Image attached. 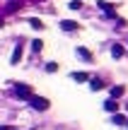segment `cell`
Masks as SVG:
<instances>
[{"mask_svg":"<svg viewBox=\"0 0 128 130\" xmlns=\"http://www.w3.org/2000/svg\"><path fill=\"white\" fill-rule=\"evenodd\" d=\"M29 24H32V29H36V31H39V29H44V22H41V19H36V17L29 19Z\"/></svg>","mask_w":128,"mask_h":130,"instance_id":"11","label":"cell"},{"mask_svg":"<svg viewBox=\"0 0 128 130\" xmlns=\"http://www.w3.org/2000/svg\"><path fill=\"white\" fill-rule=\"evenodd\" d=\"M0 27H3V19H0Z\"/></svg>","mask_w":128,"mask_h":130,"instance_id":"18","label":"cell"},{"mask_svg":"<svg viewBox=\"0 0 128 130\" xmlns=\"http://www.w3.org/2000/svg\"><path fill=\"white\" fill-rule=\"evenodd\" d=\"M58 70V63H46V72H56Z\"/></svg>","mask_w":128,"mask_h":130,"instance_id":"16","label":"cell"},{"mask_svg":"<svg viewBox=\"0 0 128 130\" xmlns=\"http://www.w3.org/2000/svg\"><path fill=\"white\" fill-rule=\"evenodd\" d=\"M104 111H109V113H116V111H119L116 99H106V101H104Z\"/></svg>","mask_w":128,"mask_h":130,"instance_id":"3","label":"cell"},{"mask_svg":"<svg viewBox=\"0 0 128 130\" xmlns=\"http://www.w3.org/2000/svg\"><path fill=\"white\" fill-rule=\"evenodd\" d=\"M77 56H80V58H82V60H87V63H90V60H92V53H90V51H87V48H82V46H80V48H77Z\"/></svg>","mask_w":128,"mask_h":130,"instance_id":"10","label":"cell"},{"mask_svg":"<svg viewBox=\"0 0 128 130\" xmlns=\"http://www.w3.org/2000/svg\"><path fill=\"white\" fill-rule=\"evenodd\" d=\"M123 92H126V87H121V84L111 87V99H119V96H123Z\"/></svg>","mask_w":128,"mask_h":130,"instance_id":"8","label":"cell"},{"mask_svg":"<svg viewBox=\"0 0 128 130\" xmlns=\"http://www.w3.org/2000/svg\"><path fill=\"white\" fill-rule=\"evenodd\" d=\"M0 130H10V128H0Z\"/></svg>","mask_w":128,"mask_h":130,"instance_id":"17","label":"cell"},{"mask_svg":"<svg viewBox=\"0 0 128 130\" xmlns=\"http://www.w3.org/2000/svg\"><path fill=\"white\" fill-rule=\"evenodd\" d=\"M15 94H17L19 99H29L34 94V89L29 87V84H15Z\"/></svg>","mask_w":128,"mask_h":130,"instance_id":"2","label":"cell"},{"mask_svg":"<svg viewBox=\"0 0 128 130\" xmlns=\"http://www.w3.org/2000/svg\"><path fill=\"white\" fill-rule=\"evenodd\" d=\"M61 27L65 29V31H75L80 24H77V22H73V19H63V22H61Z\"/></svg>","mask_w":128,"mask_h":130,"instance_id":"4","label":"cell"},{"mask_svg":"<svg viewBox=\"0 0 128 130\" xmlns=\"http://www.w3.org/2000/svg\"><path fill=\"white\" fill-rule=\"evenodd\" d=\"M70 77L75 79V82H90V75H87V72H73Z\"/></svg>","mask_w":128,"mask_h":130,"instance_id":"7","label":"cell"},{"mask_svg":"<svg viewBox=\"0 0 128 130\" xmlns=\"http://www.w3.org/2000/svg\"><path fill=\"white\" fill-rule=\"evenodd\" d=\"M29 104H32L36 111H46L51 101H48V99H44V96H34V94H32V96H29Z\"/></svg>","mask_w":128,"mask_h":130,"instance_id":"1","label":"cell"},{"mask_svg":"<svg viewBox=\"0 0 128 130\" xmlns=\"http://www.w3.org/2000/svg\"><path fill=\"white\" fill-rule=\"evenodd\" d=\"M99 7L104 10V12L109 14V17H116V10H114V5H109V3H104V0H102V3H99Z\"/></svg>","mask_w":128,"mask_h":130,"instance_id":"5","label":"cell"},{"mask_svg":"<svg viewBox=\"0 0 128 130\" xmlns=\"http://www.w3.org/2000/svg\"><path fill=\"white\" fill-rule=\"evenodd\" d=\"M19 60H22V46H15V51H12V65H17Z\"/></svg>","mask_w":128,"mask_h":130,"instance_id":"9","label":"cell"},{"mask_svg":"<svg viewBox=\"0 0 128 130\" xmlns=\"http://www.w3.org/2000/svg\"><path fill=\"white\" fill-rule=\"evenodd\" d=\"M123 46H121V43H114V46H111V56L114 58H123Z\"/></svg>","mask_w":128,"mask_h":130,"instance_id":"6","label":"cell"},{"mask_svg":"<svg viewBox=\"0 0 128 130\" xmlns=\"http://www.w3.org/2000/svg\"><path fill=\"white\" fill-rule=\"evenodd\" d=\"M70 10H82V3L80 0H70Z\"/></svg>","mask_w":128,"mask_h":130,"instance_id":"15","label":"cell"},{"mask_svg":"<svg viewBox=\"0 0 128 130\" xmlns=\"http://www.w3.org/2000/svg\"><path fill=\"white\" fill-rule=\"evenodd\" d=\"M90 84H92V89H94V92H99V89L104 87V82H102V79H92Z\"/></svg>","mask_w":128,"mask_h":130,"instance_id":"12","label":"cell"},{"mask_svg":"<svg viewBox=\"0 0 128 130\" xmlns=\"http://www.w3.org/2000/svg\"><path fill=\"white\" fill-rule=\"evenodd\" d=\"M126 125H128V118H126Z\"/></svg>","mask_w":128,"mask_h":130,"instance_id":"19","label":"cell"},{"mask_svg":"<svg viewBox=\"0 0 128 130\" xmlns=\"http://www.w3.org/2000/svg\"><path fill=\"white\" fill-rule=\"evenodd\" d=\"M114 123L116 125H126V118L121 116V113H114Z\"/></svg>","mask_w":128,"mask_h":130,"instance_id":"13","label":"cell"},{"mask_svg":"<svg viewBox=\"0 0 128 130\" xmlns=\"http://www.w3.org/2000/svg\"><path fill=\"white\" fill-rule=\"evenodd\" d=\"M41 48H44V43L39 41V39H36V41H32V51H34V53H39Z\"/></svg>","mask_w":128,"mask_h":130,"instance_id":"14","label":"cell"}]
</instances>
